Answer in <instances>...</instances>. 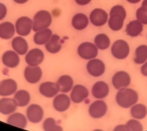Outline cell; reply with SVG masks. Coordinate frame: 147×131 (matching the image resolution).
<instances>
[{
	"label": "cell",
	"mask_w": 147,
	"mask_h": 131,
	"mask_svg": "<svg viewBox=\"0 0 147 131\" xmlns=\"http://www.w3.org/2000/svg\"><path fill=\"white\" fill-rule=\"evenodd\" d=\"M139 95L137 92L131 88L119 90L116 95V101L118 105L124 109L131 108L137 103Z\"/></svg>",
	"instance_id": "cell-1"
},
{
	"label": "cell",
	"mask_w": 147,
	"mask_h": 131,
	"mask_svg": "<svg viewBox=\"0 0 147 131\" xmlns=\"http://www.w3.org/2000/svg\"><path fill=\"white\" fill-rule=\"evenodd\" d=\"M126 16V10L121 5H116L111 8L109 20V27L112 31H118L122 28Z\"/></svg>",
	"instance_id": "cell-2"
},
{
	"label": "cell",
	"mask_w": 147,
	"mask_h": 131,
	"mask_svg": "<svg viewBox=\"0 0 147 131\" xmlns=\"http://www.w3.org/2000/svg\"><path fill=\"white\" fill-rule=\"evenodd\" d=\"M52 22L51 16L49 12L41 11L36 14L33 19V29L34 32L45 29Z\"/></svg>",
	"instance_id": "cell-3"
},
{
	"label": "cell",
	"mask_w": 147,
	"mask_h": 131,
	"mask_svg": "<svg viewBox=\"0 0 147 131\" xmlns=\"http://www.w3.org/2000/svg\"><path fill=\"white\" fill-rule=\"evenodd\" d=\"M112 56L118 60H123L127 58L130 52L129 45L126 41L118 40L115 41L111 47Z\"/></svg>",
	"instance_id": "cell-4"
},
{
	"label": "cell",
	"mask_w": 147,
	"mask_h": 131,
	"mask_svg": "<svg viewBox=\"0 0 147 131\" xmlns=\"http://www.w3.org/2000/svg\"><path fill=\"white\" fill-rule=\"evenodd\" d=\"M78 55L83 59L90 60L96 58L98 55V49L95 45L90 42L82 43L78 47Z\"/></svg>",
	"instance_id": "cell-5"
},
{
	"label": "cell",
	"mask_w": 147,
	"mask_h": 131,
	"mask_svg": "<svg viewBox=\"0 0 147 131\" xmlns=\"http://www.w3.org/2000/svg\"><path fill=\"white\" fill-rule=\"evenodd\" d=\"M131 82L130 76L127 72L119 71L113 75L111 79L113 86L116 89L119 90L127 88Z\"/></svg>",
	"instance_id": "cell-6"
},
{
	"label": "cell",
	"mask_w": 147,
	"mask_h": 131,
	"mask_svg": "<svg viewBox=\"0 0 147 131\" xmlns=\"http://www.w3.org/2000/svg\"><path fill=\"white\" fill-rule=\"evenodd\" d=\"M107 110L108 106L105 102L98 99L90 105L88 109V113L93 118L99 119L105 115Z\"/></svg>",
	"instance_id": "cell-7"
},
{
	"label": "cell",
	"mask_w": 147,
	"mask_h": 131,
	"mask_svg": "<svg viewBox=\"0 0 147 131\" xmlns=\"http://www.w3.org/2000/svg\"><path fill=\"white\" fill-rule=\"evenodd\" d=\"M86 68L88 73L95 77L103 75L106 69L104 63L101 60L95 58L89 60Z\"/></svg>",
	"instance_id": "cell-8"
},
{
	"label": "cell",
	"mask_w": 147,
	"mask_h": 131,
	"mask_svg": "<svg viewBox=\"0 0 147 131\" xmlns=\"http://www.w3.org/2000/svg\"><path fill=\"white\" fill-rule=\"evenodd\" d=\"M90 19L94 26L101 27L105 25L107 22L108 14L103 9L96 8L91 12Z\"/></svg>",
	"instance_id": "cell-9"
},
{
	"label": "cell",
	"mask_w": 147,
	"mask_h": 131,
	"mask_svg": "<svg viewBox=\"0 0 147 131\" xmlns=\"http://www.w3.org/2000/svg\"><path fill=\"white\" fill-rule=\"evenodd\" d=\"M89 96V92L86 87L77 85L72 88L71 94V99L76 103H81Z\"/></svg>",
	"instance_id": "cell-10"
},
{
	"label": "cell",
	"mask_w": 147,
	"mask_h": 131,
	"mask_svg": "<svg viewBox=\"0 0 147 131\" xmlns=\"http://www.w3.org/2000/svg\"><path fill=\"white\" fill-rule=\"evenodd\" d=\"M110 92L108 84L103 81H98L94 83L92 88L93 96L98 99H102L106 97Z\"/></svg>",
	"instance_id": "cell-11"
},
{
	"label": "cell",
	"mask_w": 147,
	"mask_h": 131,
	"mask_svg": "<svg viewBox=\"0 0 147 131\" xmlns=\"http://www.w3.org/2000/svg\"><path fill=\"white\" fill-rule=\"evenodd\" d=\"M43 115V109L38 105H31L26 110V115L29 120L34 124L41 121Z\"/></svg>",
	"instance_id": "cell-12"
},
{
	"label": "cell",
	"mask_w": 147,
	"mask_h": 131,
	"mask_svg": "<svg viewBox=\"0 0 147 131\" xmlns=\"http://www.w3.org/2000/svg\"><path fill=\"white\" fill-rule=\"evenodd\" d=\"M42 76V70L38 66L29 65L25 69L24 76L26 81L30 83H36L41 79Z\"/></svg>",
	"instance_id": "cell-13"
},
{
	"label": "cell",
	"mask_w": 147,
	"mask_h": 131,
	"mask_svg": "<svg viewBox=\"0 0 147 131\" xmlns=\"http://www.w3.org/2000/svg\"><path fill=\"white\" fill-rule=\"evenodd\" d=\"M44 54L42 50L34 49L30 50L25 57V61L29 65L37 66L43 61Z\"/></svg>",
	"instance_id": "cell-14"
},
{
	"label": "cell",
	"mask_w": 147,
	"mask_h": 131,
	"mask_svg": "<svg viewBox=\"0 0 147 131\" xmlns=\"http://www.w3.org/2000/svg\"><path fill=\"white\" fill-rule=\"evenodd\" d=\"M32 27V20L28 17H22L16 22V28L17 33L22 36L28 35L30 33Z\"/></svg>",
	"instance_id": "cell-15"
},
{
	"label": "cell",
	"mask_w": 147,
	"mask_h": 131,
	"mask_svg": "<svg viewBox=\"0 0 147 131\" xmlns=\"http://www.w3.org/2000/svg\"><path fill=\"white\" fill-rule=\"evenodd\" d=\"M39 91L45 97L52 98L57 94L59 90L57 83L48 81L40 85Z\"/></svg>",
	"instance_id": "cell-16"
},
{
	"label": "cell",
	"mask_w": 147,
	"mask_h": 131,
	"mask_svg": "<svg viewBox=\"0 0 147 131\" xmlns=\"http://www.w3.org/2000/svg\"><path fill=\"white\" fill-rule=\"evenodd\" d=\"M17 88V84L13 79L2 80L0 83V95L2 96H10L16 91Z\"/></svg>",
	"instance_id": "cell-17"
},
{
	"label": "cell",
	"mask_w": 147,
	"mask_h": 131,
	"mask_svg": "<svg viewBox=\"0 0 147 131\" xmlns=\"http://www.w3.org/2000/svg\"><path fill=\"white\" fill-rule=\"evenodd\" d=\"M53 104L55 110L59 112H63L69 107L71 100L67 95L60 94L54 98Z\"/></svg>",
	"instance_id": "cell-18"
},
{
	"label": "cell",
	"mask_w": 147,
	"mask_h": 131,
	"mask_svg": "<svg viewBox=\"0 0 147 131\" xmlns=\"http://www.w3.org/2000/svg\"><path fill=\"white\" fill-rule=\"evenodd\" d=\"M17 106L14 99L3 98L0 100V112L3 115H9L14 112Z\"/></svg>",
	"instance_id": "cell-19"
},
{
	"label": "cell",
	"mask_w": 147,
	"mask_h": 131,
	"mask_svg": "<svg viewBox=\"0 0 147 131\" xmlns=\"http://www.w3.org/2000/svg\"><path fill=\"white\" fill-rule=\"evenodd\" d=\"M143 30V24L138 20H134L127 24L125 31L129 36L134 37L139 36Z\"/></svg>",
	"instance_id": "cell-20"
},
{
	"label": "cell",
	"mask_w": 147,
	"mask_h": 131,
	"mask_svg": "<svg viewBox=\"0 0 147 131\" xmlns=\"http://www.w3.org/2000/svg\"><path fill=\"white\" fill-rule=\"evenodd\" d=\"M3 64L8 67L15 68L19 64V56L14 51L9 50L6 52L2 57Z\"/></svg>",
	"instance_id": "cell-21"
},
{
	"label": "cell",
	"mask_w": 147,
	"mask_h": 131,
	"mask_svg": "<svg viewBox=\"0 0 147 131\" xmlns=\"http://www.w3.org/2000/svg\"><path fill=\"white\" fill-rule=\"evenodd\" d=\"M7 123L9 125L20 128H25L27 125V119L22 114L16 113L9 116L7 119Z\"/></svg>",
	"instance_id": "cell-22"
},
{
	"label": "cell",
	"mask_w": 147,
	"mask_h": 131,
	"mask_svg": "<svg viewBox=\"0 0 147 131\" xmlns=\"http://www.w3.org/2000/svg\"><path fill=\"white\" fill-rule=\"evenodd\" d=\"M130 114L134 119H144L147 115L146 106L142 103H136L131 107Z\"/></svg>",
	"instance_id": "cell-23"
},
{
	"label": "cell",
	"mask_w": 147,
	"mask_h": 131,
	"mask_svg": "<svg viewBox=\"0 0 147 131\" xmlns=\"http://www.w3.org/2000/svg\"><path fill=\"white\" fill-rule=\"evenodd\" d=\"M57 83L59 88V91L63 93L69 92L73 87L74 81L70 76H62L57 80Z\"/></svg>",
	"instance_id": "cell-24"
},
{
	"label": "cell",
	"mask_w": 147,
	"mask_h": 131,
	"mask_svg": "<svg viewBox=\"0 0 147 131\" xmlns=\"http://www.w3.org/2000/svg\"><path fill=\"white\" fill-rule=\"evenodd\" d=\"M88 19L87 16L82 13H78L74 16L72 25L76 29L82 30L87 27L88 24Z\"/></svg>",
	"instance_id": "cell-25"
},
{
	"label": "cell",
	"mask_w": 147,
	"mask_h": 131,
	"mask_svg": "<svg viewBox=\"0 0 147 131\" xmlns=\"http://www.w3.org/2000/svg\"><path fill=\"white\" fill-rule=\"evenodd\" d=\"M45 48L48 52L56 54L59 52L61 48L60 37L58 35H53L46 43Z\"/></svg>",
	"instance_id": "cell-26"
},
{
	"label": "cell",
	"mask_w": 147,
	"mask_h": 131,
	"mask_svg": "<svg viewBox=\"0 0 147 131\" xmlns=\"http://www.w3.org/2000/svg\"><path fill=\"white\" fill-rule=\"evenodd\" d=\"M11 45L14 50L20 55L25 54L28 50L27 42L20 37L14 38L11 42Z\"/></svg>",
	"instance_id": "cell-27"
},
{
	"label": "cell",
	"mask_w": 147,
	"mask_h": 131,
	"mask_svg": "<svg viewBox=\"0 0 147 131\" xmlns=\"http://www.w3.org/2000/svg\"><path fill=\"white\" fill-rule=\"evenodd\" d=\"M147 61V45H141L137 47L135 51L134 61L135 64L141 65Z\"/></svg>",
	"instance_id": "cell-28"
},
{
	"label": "cell",
	"mask_w": 147,
	"mask_h": 131,
	"mask_svg": "<svg viewBox=\"0 0 147 131\" xmlns=\"http://www.w3.org/2000/svg\"><path fill=\"white\" fill-rule=\"evenodd\" d=\"M52 34V31L48 29L40 31L34 35V42L39 45L44 44L50 39Z\"/></svg>",
	"instance_id": "cell-29"
},
{
	"label": "cell",
	"mask_w": 147,
	"mask_h": 131,
	"mask_svg": "<svg viewBox=\"0 0 147 131\" xmlns=\"http://www.w3.org/2000/svg\"><path fill=\"white\" fill-rule=\"evenodd\" d=\"M14 100L18 106H26L30 100V96L28 92L25 90L18 91L15 94Z\"/></svg>",
	"instance_id": "cell-30"
},
{
	"label": "cell",
	"mask_w": 147,
	"mask_h": 131,
	"mask_svg": "<svg viewBox=\"0 0 147 131\" xmlns=\"http://www.w3.org/2000/svg\"><path fill=\"white\" fill-rule=\"evenodd\" d=\"M15 28L11 23L5 22L0 25V37L4 39L11 38L15 34Z\"/></svg>",
	"instance_id": "cell-31"
},
{
	"label": "cell",
	"mask_w": 147,
	"mask_h": 131,
	"mask_svg": "<svg viewBox=\"0 0 147 131\" xmlns=\"http://www.w3.org/2000/svg\"><path fill=\"white\" fill-rule=\"evenodd\" d=\"M94 42L98 49L105 50L108 49L110 44V39L105 34H98L94 39Z\"/></svg>",
	"instance_id": "cell-32"
},
{
	"label": "cell",
	"mask_w": 147,
	"mask_h": 131,
	"mask_svg": "<svg viewBox=\"0 0 147 131\" xmlns=\"http://www.w3.org/2000/svg\"><path fill=\"white\" fill-rule=\"evenodd\" d=\"M43 128L46 131H61L63 130L62 128L56 124L54 118H49L44 121Z\"/></svg>",
	"instance_id": "cell-33"
},
{
	"label": "cell",
	"mask_w": 147,
	"mask_h": 131,
	"mask_svg": "<svg viewBox=\"0 0 147 131\" xmlns=\"http://www.w3.org/2000/svg\"><path fill=\"white\" fill-rule=\"evenodd\" d=\"M128 131H142L143 130L142 124L138 119H129L126 124Z\"/></svg>",
	"instance_id": "cell-34"
},
{
	"label": "cell",
	"mask_w": 147,
	"mask_h": 131,
	"mask_svg": "<svg viewBox=\"0 0 147 131\" xmlns=\"http://www.w3.org/2000/svg\"><path fill=\"white\" fill-rule=\"evenodd\" d=\"M136 17L143 24L147 25V10L141 7L137 10Z\"/></svg>",
	"instance_id": "cell-35"
},
{
	"label": "cell",
	"mask_w": 147,
	"mask_h": 131,
	"mask_svg": "<svg viewBox=\"0 0 147 131\" xmlns=\"http://www.w3.org/2000/svg\"><path fill=\"white\" fill-rule=\"evenodd\" d=\"M141 72L144 76L147 77V61L144 63L141 66Z\"/></svg>",
	"instance_id": "cell-36"
},
{
	"label": "cell",
	"mask_w": 147,
	"mask_h": 131,
	"mask_svg": "<svg viewBox=\"0 0 147 131\" xmlns=\"http://www.w3.org/2000/svg\"><path fill=\"white\" fill-rule=\"evenodd\" d=\"M115 131H128L126 124L125 125H118L115 128Z\"/></svg>",
	"instance_id": "cell-37"
},
{
	"label": "cell",
	"mask_w": 147,
	"mask_h": 131,
	"mask_svg": "<svg viewBox=\"0 0 147 131\" xmlns=\"http://www.w3.org/2000/svg\"><path fill=\"white\" fill-rule=\"evenodd\" d=\"M92 0H75L76 3L79 5H84L89 4Z\"/></svg>",
	"instance_id": "cell-38"
},
{
	"label": "cell",
	"mask_w": 147,
	"mask_h": 131,
	"mask_svg": "<svg viewBox=\"0 0 147 131\" xmlns=\"http://www.w3.org/2000/svg\"><path fill=\"white\" fill-rule=\"evenodd\" d=\"M126 1L131 4H136L140 3L141 0H126Z\"/></svg>",
	"instance_id": "cell-39"
},
{
	"label": "cell",
	"mask_w": 147,
	"mask_h": 131,
	"mask_svg": "<svg viewBox=\"0 0 147 131\" xmlns=\"http://www.w3.org/2000/svg\"><path fill=\"white\" fill-rule=\"evenodd\" d=\"M141 6L147 10V0H144Z\"/></svg>",
	"instance_id": "cell-40"
},
{
	"label": "cell",
	"mask_w": 147,
	"mask_h": 131,
	"mask_svg": "<svg viewBox=\"0 0 147 131\" xmlns=\"http://www.w3.org/2000/svg\"><path fill=\"white\" fill-rule=\"evenodd\" d=\"M13 1L18 4H24L26 3L28 0H13Z\"/></svg>",
	"instance_id": "cell-41"
}]
</instances>
